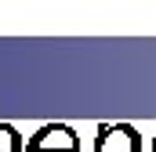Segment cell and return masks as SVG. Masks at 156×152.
I'll use <instances>...</instances> for the list:
<instances>
[{"label": "cell", "instance_id": "6da1fadb", "mask_svg": "<svg viewBox=\"0 0 156 152\" xmlns=\"http://www.w3.org/2000/svg\"><path fill=\"white\" fill-rule=\"evenodd\" d=\"M26 152H80V138L69 123H44L26 141Z\"/></svg>", "mask_w": 156, "mask_h": 152}, {"label": "cell", "instance_id": "7a4b0ae2", "mask_svg": "<svg viewBox=\"0 0 156 152\" xmlns=\"http://www.w3.org/2000/svg\"><path fill=\"white\" fill-rule=\"evenodd\" d=\"M91 152H142V134L131 123H102Z\"/></svg>", "mask_w": 156, "mask_h": 152}, {"label": "cell", "instance_id": "3957f363", "mask_svg": "<svg viewBox=\"0 0 156 152\" xmlns=\"http://www.w3.org/2000/svg\"><path fill=\"white\" fill-rule=\"evenodd\" d=\"M0 152H26L22 134H18L11 123H0Z\"/></svg>", "mask_w": 156, "mask_h": 152}, {"label": "cell", "instance_id": "277c9868", "mask_svg": "<svg viewBox=\"0 0 156 152\" xmlns=\"http://www.w3.org/2000/svg\"><path fill=\"white\" fill-rule=\"evenodd\" d=\"M149 152H156V127H153V149H149Z\"/></svg>", "mask_w": 156, "mask_h": 152}]
</instances>
